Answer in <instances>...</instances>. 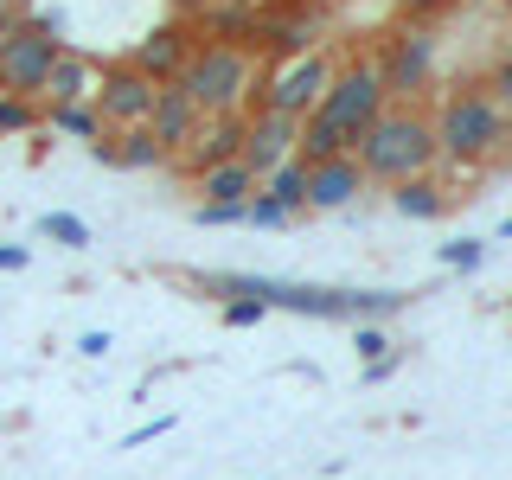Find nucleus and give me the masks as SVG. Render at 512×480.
<instances>
[{
    "label": "nucleus",
    "mask_w": 512,
    "mask_h": 480,
    "mask_svg": "<svg viewBox=\"0 0 512 480\" xmlns=\"http://www.w3.org/2000/svg\"><path fill=\"white\" fill-rule=\"evenodd\" d=\"M384 346H391V340H384L372 320H359V359H372V365H378V359H384Z\"/></svg>",
    "instance_id": "a878e982"
},
{
    "label": "nucleus",
    "mask_w": 512,
    "mask_h": 480,
    "mask_svg": "<svg viewBox=\"0 0 512 480\" xmlns=\"http://www.w3.org/2000/svg\"><path fill=\"white\" fill-rule=\"evenodd\" d=\"M333 84V58L327 52H308V58H288L282 71H263V84H256V103L269 109V116H288V122H308L320 109V96Z\"/></svg>",
    "instance_id": "39448f33"
},
{
    "label": "nucleus",
    "mask_w": 512,
    "mask_h": 480,
    "mask_svg": "<svg viewBox=\"0 0 512 480\" xmlns=\"http://www.w3.org/2000/svg\"><path fill=\"white\" fill-rule=\"evenodd\" d=\"M192 128H199V109H192V96H186L180 84H160V90H154V109H148V135L167 148V160L186 148Z\"/></svg>",
    "instance_id": "ddd939ff"
},
{
    "label": "nucleus",
    "mask_w": 512,
    "mask_h": 480,
    "mask_svg": "<svg viewBox=\"0 0 512 480\" xmlns=\"http://www.w3.org/2000/svg\"><path fill=\"white\" fill-rule=\"evenodd\" d=\"M244 224H256V231H269V224H295V218H288L276 199H263V192H256V199L244 205Z\"/></svg>",
    "instance_id": "4be33fe9"
},
{
    "label": "nucleus",
    "mask_w": 512,
    "mask_h": 480,
    "mask_svg": "<svg viewBox=\"0 0 512 480\" xmlns=\"http://www.w3.org/2000/svg\"><path fill=\"white\" fill-rule=\"evenodd\" d=\"M96 160H109V167H128V173H148V167H167V148L148 135V128H116V135L90 141Z\"/></svg>",
    "instance_id": "2eb2a0df"
},
{
    "label": "nucleus",
    "mask_w": 512,
    "mask_h": 480,
    "mask_svg": "<svg viewBox=\"0 0 512 480\" xmlns=\"http://www.w3.org/2000/svg\"><path fill=\"white\" fill-rule=\"evenodd\" d=\"M320 0H282V7H263L256 13V32H250V52H276V58H308L320 52Z\"/></svg>",
    "instance_id": "423d86ee"
},
{
    "label": "nucleus",
    "mask_w": 512,
    "mask_h": 480,
    "mask_svg": "<svg viewBox=\"0 0 512 480\" xmlns=\"http://www.w3.org/2000/svg\"><path fill=\"white\" fill-rule=\"evenodd\" d=\"M263 314H269L263 301H231V308H224V320H231V327H256Z\"/></svg>",
    "instance_id": "bb28decb"
},
{
    "label": "nucleus",
    "mask_w": 512,
    "mask_h": 480,
    "mask_svg": "<svg viewBox=\"0 0 512 480\" xmlns=\"http://www.w3.org/2000/svg\"><path fill=\"white\" fill-rule=\"evenodd\" d=\"M237 148H244V116H199V128L186 135V148L173 154L167 167L205 173V167H218V160H237Z\"/></svg>",
    "instance_id": "9b49d317"
},
{
    "label": "nucleus",
    "mask_w": 512,
    "mask_h": 480,
    "mask_svg": "<svg viewBox=\"0 0 512 480\" xmlns=\"http://www.w3.org/2000/svg\"><path fill=\"white\" fill-rule=\"evenodd\" d=\"M96 77H103V64H96V58L58 52L52 77H45V90H39V109H52V103H90V96H96Z\"/></svg>",
    "instance_id": "4468645a"
},
{
    "label": "nucleus",
    "mask_w": 512,
    "mask_h": 480,
    "mask_svg": "<svg viewBox=\"0 0 512 480\" xmlns=\"http://www.w3.org/2000/svg\"><path fill=\"white\" fill-rule=\"evenodd\" d=\"M429 128H436V154L448 167H487V160H500L512 148V116L487 96V84L448 90Z\"/></svg>",
    "instance_id": "f03ea898"
},
{
    "label": "nucleus",
    "mask_w": 512,
    "mask_h": 480,
    "mask_svg": "<svg viewBox=\"0 0 512 480\" xmlns=\"http://www.w3.org/2000/svg\"><path fill=\"white\" fill-rule=\"evenodd\" d=\"M359 192H365V173H359V160H352V154L308 167V212H340V205L359 199Z\"/></svg>",
    "instance_id": "f8f14e48"
},
{
    "label": "nucleus",
    "mask_w": 512,
    "mask_h": 480,
    "mask_svg": "<svg viewBox=\"0 0 512 480\" xmlns=\"http://www.w3.org/2000/svg\"><path fill=\"white\" fill-rule=\"evenodd\" d=\"M192 45H199V39H192V26H186V20H167V26H154L148 39L128 52V71H141L148 84H173V77L186 71Z\"/></svg>",
    "instance_id": "9d476101"
},
{
    "label": "nucleus",
    "mask_w": 512,
    "mask_h": 480,
    "mask_svg": "<svg viewBox=\"0 0 512 480\" xmlns=\"http://www.w3.org/2000/svg\"><path fill=\"white\" fill-rule=\"evenodd\" d=\"M212 7H256V0H212Z\"/></svg>",
    "instance_id": "2f4dec72"
},
{
    "label": "nucleus",
    "mask_w": 512,
    "mask_h": 480,
    "mask_svg": "<svg viewBox=\"0 0 512 480\" xmlns=\"http://www.w3.org/2000/svg\"><path fill=\"white\" fill-rule=\"evenodd\" d=\"M199 116H250L256 84H263V64L250 45H192L186 71L173 77Z\"/></svg>",
    "instance_id": "7ed1b4c3"
},
{
    "label": "nucleus",
    "mask_w": 512,
    "mask_h": 480,
    "mask_svg": "<svg viewBox=\"0 0 512 480\" xmlns=\"http://www.w3.org/2000/svg\"><path fill=\"white\" fill-rule=\"evenodd\" d=\"M391 205H397L404 218H423V224H429V218H442V212H448V192L423 173V180H404V186H397V192H391Z\"/></svg>",
    "instance_id": "6ab92c4d"
},
{
    "label": "nucleus",
    "mask_w": 512,
    "mask_h": 480,
    "mask_svg": "<svg viewBox=\"0 0 512 480\" xmlns=\"http://www.w3.org/2000/svg\"><path fill=\"white\" fill-rule=\"evenodd\" d=\"M77 352H84V359H103V352H109V333H84Z\"/></svg>",
    "instance_id": "c85d7f7f"
},
{
    "label": "nucleus",
    "mask_w": 512,
    "mask_h": 480,
    "mask_svg": "<svg viewBox=\"0 0 512 480\" xmlns=\"http://www.w3.org/2000/svg\"><path fill=\"white\" fill-rule=\"evenodd\" d=\"M295 135H301V122L256 109V116H244V148H237V160H244L256 180H269L282 160H295Z\"/></svg>",
    "instance_id": "1a4fd4ad"
},
{
    "label": "nucleus",
    "mask_w": 512,
    "mask_h": 480,
    "mask_svg": "<svg viewBox=\"0 0 512 480\" xmlns=\"http://www.w3.org/2000/svg\"><path fill=\"white\" fill-rule=\"evenodd\" d=\"M480 256H487V250L461 237V244H448V250H442V263H448V269H480Z\"/></svg>",
    "instance_id": "b1692460"
},
{
    "label": "nucleus",
    "mask_w": 512,
    "mask_h": 480,
    "mask_svg": "<svg viewBox=\"0 0 512 480\" xmlns=\"http://www.w3.org/2000/svg\"><path fill=\"white\" fill-rule=\"evenodd\" d=\"M20 128H39V103H26V96H0V135H20Z\"/></svg>",
    "instance_id": "412c9836"
},
{
    "label": "nucleus",
    "mask_w": 512,
    "mask_h": 480,
    "mask_svg": "<svg viewBox=\"0 0 512 480\" xmlns=\"http://www.w3.org/2000/svg\"><path fill=\"white\" fill-rule=\"evenodd\" d=\"M352 160H359L365 180L404 186V180H423L442 154H436V128H429L423 109H378V116L352 135Z\"/></svg>",
    "instance_id": "f257e3e1"
},
{
    "label": "nucleus",
    "mask_w": 512,
    "mask_h": 480,
    "mask_svg": "<svg viewBox=\"0 0 512 480\" xmlns=\"http://www.w3.org/2000/svg\"><path fill=\"white\" fill-rule=\"evenodd\" d=\"M58 26L52 20H26V13H0V96H26L39 103L45 77L58 64Z\"/></svg>",
    "instance_id": "20e7f679"
},
{
    "label": "nucleus",
    "mask_w": 512,
    "mask_h": 480,
    "mask_svg": "<svg viewBox=\"0 0 512 480\" xmlns=\"http://www.w3.org/2000/svg\"><path fill=\"white\" fill-rule=\"evenodd\" d=\"M154 90L141 71H128V64H103V77H96V96H90V109H96V122L116 135V128H148V109H154Z\"/></svg>",
    "instance_id": "0eeeda50"
},
{
    "label": "nucleus",
    "mask_w": 512,
    "mask_h": 480,
    "mask_svg": "<svg viewBox=\"0 0 512 480\" xmlns=\"http://www.w3.org/2000/svg\"><path fill=\"white\" fill-rule=\"evenodd\" d=\"M378 71H384V90H391V96H416L429 84V71H436V26L404 20L391 32V45H384Z\"/></svg>",
    "instance_id": "6e6552de"
},
{
    "label": "nucleus",
    "mask_w": 512,
    "mask_h": 480,
    "mask_svg": "<svg viewBox=\"0 0 512 480\" xmlns=\"http://www.w3.org/2000/svg\"><path fill=\"white\" fill-rule=\"evenodd\" d=\"M487 96H493V103H500L506 116H512V52H506L500 64H493V77H487Z\"/></svg>",
    "instance_id": "5701e85b"
},
{
    "label": "nucleus",
    "mask_w": 512,
    "mask_h": 480,
    "mask_svg": "<svg viewBox=\"0 0 512 480\" xmlns=\"http://www.w3.org/2000/svg\"><path fill=\"white\" fill-rule=\"evenodd\" d=\"M199 224H244V205H192Z\"/></svg>",
    "instance_id": "393cba45"
},
{
    "label": "nucleus",
    "mask_w": 512,
    "mask_h": 480,
    "mask_svg": "<svg viewBox=\"0 0 512 480\" xmlns=\"http://www.w3.org/2000/svg\"><path fill=\"white\" fill-rule=\"evenodd\" d=\"M52 244H64V250H84L90 244V224L84 218H71V212H45V224H39Z\"/></svg>",
    "instance_id": "aec40b11"
},
{
    "label": "nucleus",
    "mask_w": 512,
    "mask_h": 480,
    "mask_svg": "<svg viewBox=\"0 0 512 480\" xmlns=\"http://www.w3.org/2000/svg\"><path fill=\"white\" fill-rule=\"evenodd\" d=\"M256 192H263V199H276L288 218H301V212H308V167H301V160H282V167L269 173Z\"/></svg>",
    "instance_id": "f3484780"
},
{
    "label": "nucleus",
    "mask_w": 512,
    "mask_h": 480,
    "mask_svg": "<svg viewBox=\"0 0 512 480\" xmlns=\"http://www.w3.org/2000/svg\"><path fill=\"white\" fill-rule=\"evenodd\" d=\"M0 13H26V0H0Z\"/></svg>",
    "instance_id": "7c9ffc66"
},
{
    "label": "nucleus",
    "mask_w": 512,
    "mask_h": 480,
    "mask_svg": "<svg viewBox=\"0 0 512 480\" xmlns=\"http://www.w3.org/2000/svg\"><path fill=\"white\" fill-rule=\"evenodd\" d=\"M448 7H455V0H404V13H410L416 26H429V20H436V13H448Z\"/></svg>",
    "instance_id": "cd10ccee"
},
{
    "label": "nucleus",
    "mask_w": 512,
    "mask_h": 480,
    "mask_svg": "<svg viewBox=\"0 0 512 480\" xmlns=\"http://www.w3.org/2000/svg\"><path fill=\"white\" fill-rule=\"evenodd\" d=\"M256 186H263V180H256L244 160H218V167L192 173V192H199V205H250Z\"/></svg>",
    "instance_id": "dca6fc26"
},
{
    "label": "nucleus",
    "mask_w": 512,
    "mask_h": 480,
    "mask_svg": "<svg viewBox=\"0 0 512 480\" xmlns=\"http://www.w3.org/2000/svg\"><path fill=\"white\" fill-rule=\"evenodd\" d=\"M26 263V250H0V269H20Z\"/></svg>",
    "instance_id": "c756f323"
},
{
    "label": "nucleus",
    "mask_w": 512,
    "mask_h": 480,
    "mask_svg": "<svg viewBox=\"0 0 512 480\" xmlns=\"http://www.w3.org/2000/svg\"><path fill=\"white\" fill-rule=\"evenodd\" d=\"M39 122L58 128V135H71V141H103V135H109V128L96 122L90 103H52V109H39Z\"/></svg>",
    "instance_id": "a211bd4d"
}]
</instances>
